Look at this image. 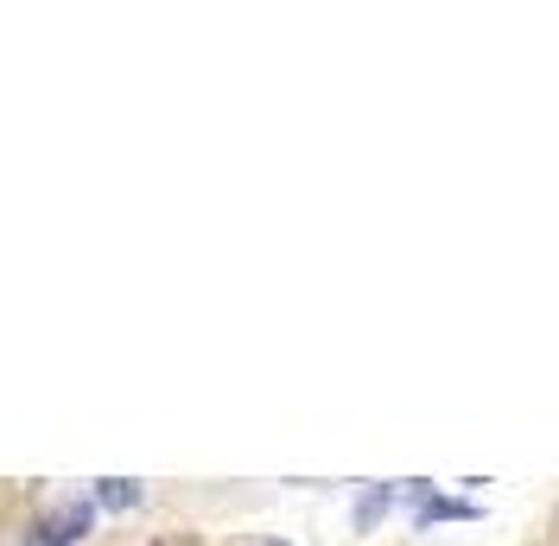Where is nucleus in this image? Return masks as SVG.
<instances>
[{"label":"nucleus","mask_w":559,"mask_h":546,"mask_svg":"<svg viewBox=\"0 0 559 546\" xmlns=\"http://www.w3.org/2000/svg\"><path fill=\"white\" fill-rule=\"evenodd\" d=\"M414 502H419V521L432 527V521H471L477 502H452V496H426V483H414Z\"/></svg>","instance_id":"3"},{"label":"nucleus","mask_w":559,"mask_h":546,"mask_svg":"<svg viewBox=\"0 0 559 546\" xmlns=\"http://www.w3.org/2000/svg\"><path fill=\"white\" fill-rule=\"evenodd\" d=\"M261 546H286V541H261Z\"/></svg>","instance_id":"5"},{"label":"nucleus","mask_w":559,"mask_h":546,"mask_svg":"<svg viewBox=\"0 0 559 546\" xmlns=\"http://www.w3.org/2000/svg\"><path fill=\"white\" fill-rule=\"evenodd\" d=\"M90 521H96V502H70V509H58V514H45V521H33L26 546H76L83 534H90Z\"/></svg>","instance_id":"1"},{"label":"nucleus","mask_w":559,"mask_h":546,"mask_svg":"<svg viewBox=\"0 0 559 546\" xmlns=\"http://www.w3.org/2000/svg\"><path fill=\"white\" fill-rule=\"evenodd\" d=\"M388 502H394V483H376V489H369V496H362V502H356V527H362V534H369V527H376V521H382V509Z\"/></svg>","instance_id":"4"},{"label":"nucleus","mask_w":559,"mask_h":546,"mask_svg":"<svg viewBox=\"0 0 559 546\" xmlns=\"http://www.w3.org/2000/svg\"><path fill=\"white\" fill-rule=\"evenodd\" d=\"M140 496H146V489H140L134 477H103L96 489H90V502H96V509H108V514H128V509H140Z\"/></svg>","instance_id":"2"},{"label":"nucleus","mask_w":559,"mask_h":546,"mask_svg":"<svg viewBox=\"0 0 559 546\" xmlns=\"http://www.w3.org/2000/svg\"><path fill=\"white\" fill-rule=\"evenodd\" d=\"M153 546H166V541H153Z\"/></svg>","instance_id":"6"}]
</instances>
